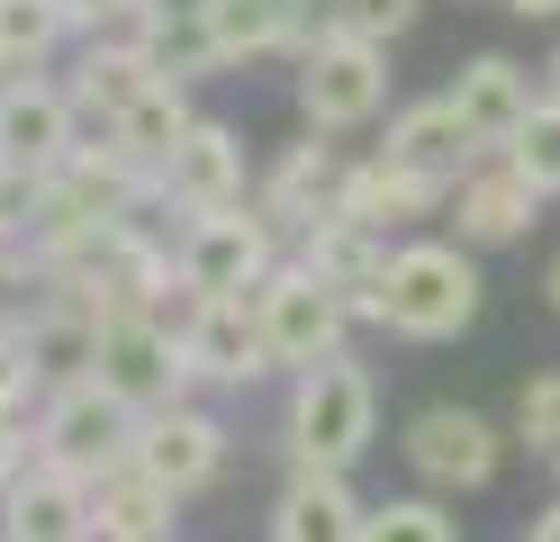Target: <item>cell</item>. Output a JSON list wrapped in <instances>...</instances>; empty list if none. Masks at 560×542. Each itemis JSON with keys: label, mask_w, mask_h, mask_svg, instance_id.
<instances>
[{"label": "cell", "mask_w": 560, "mask_h": 542, "mask_svg": "<svg viewBox=\"0 0 560 542\" xmlns=\"http://www.w3.org/2000/svg\"><path fill=\"white\" fill-rule=\"evenodd\" d=\"M154 191L182 208V217H226V208H254L244 199V136L226 118H190V136L172 145V163L154 172Z\"/></svg>", "instance_id": "cell-9"}, {"label": "cell", "mask_w": 560, "mask_h": 542, "mask_svg": "<svg viewBox=\"0 0 560 542\" xmlns=\"http://www.w3.org/2000/svg\"><path fill=\"white\" fill-rule=\"evenodd\" d=\"M389 335L407 344H452V335H470V316H479V263H470V244H443V235H416L389 253V272H380V308H371Z\"/></svg>", "instance_id": "cell-1"}, {"label": "cell", "mask_w": 560, "mask_h": 542, "mask_svg": "<svg viewBox=\"0 0 560 542\" xmlns=\"http://www.w3.org/2000/svg\"><path fill=\"white\" fill-rule=\"evenodd\" d=\"M73 145H82V108H73L63 82L27 72V82L0 91V163H10V172H55Z\"/></svg>", "instance_id": "cell-14"}, {"label": "cell", "mask_w": 560, "mask_h": 542, "mask_svg": "<svg viewBox=\"0 0 560 542\" xmlns=\"http://www.w3.org/2000/svg\"><path fill=\"white\" fill-rule=\"evenodd\" d=\"M271 542H362L353 488L326 480V470H299V480L280 488V506H271Z\"/></svg>", "instance_id": "cell-21"}, {"label": "cell", "mask_w": 560, "mask_h": 542, "mask_svg": "<svg viewBox=\"0 0 560 542\" xmlns=\"http://www.w3.org/2000/svg\"><path fill=\"white\" fill-rule=\"evenodd\" d=\"M380 108H389V46L307 36V55H299V118H307V136H362Z\"/></svg>", "instance_id": "cell-4"}, {"label": "cell", "mask_w": 560, "mask_h": 542, "mask_svg": "<svg viewBox=\"0 0 560 542\" xmlns=\"http://www.w3.org/2000/svg\"><path fill=\"white\" fill-rule=\"evenodd\" d=\"M63 46H73V19H63V0H0V72H10V82L46 72Z\"/></svg>", "instance_id": "cell-25"}, {"label": "cell", "mask_w": 560, "mask_h": 542, "mask_svg": "<svg viewBox=\"0 0 560 542\" xmlns=\"http://www.w3.org/2000/svg\"><path fill=\"white\" fill-rule=\"evenodd\" d=\"M172 272H182L190 299H254L280 272V227L262 208H226V217H182V244H172Z\"/></svg>", "instance_id": "cell-3"}, {"label": "cell", "mask_w": 560, "mask_h": 542, "mask_svg": "<svg viewBox=\"0 0 560 542\" xmlns=\"http://www.w3.org/2000/svg\"><path fill=\"white\" fill-rule=\"evenodd\" d=\"M534 82H542V100H560V46L542 55V72H534Z\"/></svg>", "instance_id": "cell-36"}, {"label": "cell", "mask_w": 560, "mask_h": 542, "mask_svg": "<svg viewBox=\"0 0 560 542\" xmlns=\"http://www.w3.org/2000/svg\"><path fill=\"white\" fill-rule=\"evenodd\" d=\"M254 325H262L271 371H317V361H335V353H343L353 299H343V289H326L307 263H280V272L254 289Z\"/></svg>", "instance_id": "cell-6"}, {"label": "cell", "mask_w": 560, "mask_h": 542, "mask_svg": "<svg viewBox=\"0 0 560 542\" xmlns=\"http://www.w3.org/2000/svg\"><path fill=\"white\" fill-rule=\"evenodd\" d=\"M362 542H462V524L443 506H425V497H398L380 516H362Z\"/></svg>", "instance_id": "cell-28"}, {"label": "cell", "mask_w": 560, "mask_h": 542, "mask_svg": "<svg viewBox=\"0 0 560 542\" xmlns=\"http://www.w3.org/2000/svg\"><path fill=\"white\" fill-rule=\"evenodd\" d=\"M425 0H307V27L317 36H362V46H389V36L416 27Z\"/></svg>", "instance_id": "cell-26"}, {"label": "cell", "mask_w": 560, "mask_h": 542, "mask_svg": "<svg viewBox=\"0 0 560 542\" xmlns=\"http://www.w3.org/2000/svg\"><path fill=\"white\" fill-rule=\"evenodd\" d=\"M19 480H27V434H19V425H0V497H10Z\"/></svg>", "instance_id": "cell-34"}, {"label": "cell", "mask_w": 560, "mask_h": 542, "mask_svg": "<svg viewBox=\"0 0 560 542\" xmlns=\"http://www.w3.org/2000/svg\"><path fill=\"white\" fill-rule=\"evenodd\" d=\"M19 353H27V371H37L46 397H55V389H82L91 361H100V308L46 280V299L27 308V325H19Z\"/></svg>", "instance_id": "cell-15"}, {"label": "cell", "mask_w": 560, "mask_h": 542, "mask_svg": "<svg viewBox=\"0 0 560 542\" xmlns=\"http://www.w3.org/2000/svg\"><path fill=\"white\" fill-rule=\"evenodd\" d=\"M0 91H10V72H0Z\"/></svg>", "instance_id": "cell-40"}, {"label": "cell", "mask_w": 560, "mask_h": 542, "mask_svg": "<svg viewBox=\"0 0 560 542\" xmlns=\"http://www.w3.org/2000/svg\"><path fill=\"white\" fill-rule=\"evenodd\" d=\"M190 118H199V108H190V91H182V82H154V91L136 100V108H127V118H118L109 136H100V145H118L127 163L163 172V163H172V145L190 136Z\"/></svg>", "instance_id": "cell-23"}, {"label": "cell", "mask_w": 560, "mask_h": 542, "mask_svg": "<svg viewBox=\"0 0 560 542\" xmlns=\"http://www.w3.org/2000/svg\"><path fill=\"white\" fill-rule=\"evenodd\" d=\"M443 100L462 108V127L479 136V154H506L515 127L542 108V82H534V64H515V55H470V64L443 82Z\"/></svg>", "instance_id": "cell-11"}, {"label": "cell", "mask_w": 560, "mask_h": 542, "mask_svg": "<svg viewBox=\"0 0 560 542\" xmlns=\"http://www.w3.org/2000/svg\"><path fill=\"white\" fill-rule=\"evenodd\" d=\"M380 163H398L407 181H425V191L452 199V181L479 163V136L462 127V108L434 91V100H407L398 118H389V136H380Z\"/></svg>", "instance_id": "cell-12"}, {"label": "cell", "mask_w": 560, "mask_h": 542, "mask_svg": "<svg viewBox=\"0 0 560 542\" xmlns=\"http://www.w3.org/2000/svg\"><path fill=\"white\" fill-rule=\"evenodd\" d=\"M154 82H163V72H154V55H145V36L118 19V27L82 36L73 82H63V91H73V108H82V136H109V127H118V118H127V108L145 100Z\"/></svg>", "instance_id": "cell-8"}, {"label": "cell", "mask_w": 560, "mask_h": 542, "mask_svg": "<svg viewBox=\"0 0 560 542\" xmlns=\"http://www.w3.org/2000/svg\"><path fill=\"white\" fill-rule=\"evenodd\" d=\"M524 542H560V506H551V516H542L534 533H524Z\"/></svg>", "instance_id": "cell-37"}, {"label": "cell", "mask_w": 560, "mask_h": 542, "mask_svg": "<svg viewBox=\"0 0 560 542\" xmlns=\"http://www.w3.org/2000/svg\"><path fill=\"white\" fill-rule=\"evenodd\" d=\"M389 235L380 227H362V217H317V227L299 235V263L317 272L326 289H343V299H353V316H371L380 308V272H389Z\"/></svg>", "instance_id": "cell-19"}, {"label": "cell", "mask_w": 560, "mask_h": 542, "mask_svg": "<svg viewBox=\"0 0 560 542\" xmlns=\"http://www.w3.org/2000/svg\"><path fill=\"white\" fill-rule=\"evenodd\" d=\"M443 208V191H425V181H407L398 163H380V154H362V163H343V191H335V217H362V227H407V217H434Z\"/></svg>", "instance_id": "cell-22"}, {"label": "cell", "mask_w": 560, "mask_h": 542, "mask_svg": "<svg viewBox=\"0 0 560 542\" xmlns=\"http://www.w3.org/2000/svg\"><path fill=\"white\" fill-rule=\"evenodd\" d=\"M498 452H506V434L488 425L479 407H452V397L407 425V461H416L425 488H488L498 480Z\"/></svg>", "instance_id": "cell-10"}, {"label": "cell", "mask_w": 560, "mask_h": 542, "mask_svg": "<svg viewBox=\"0 0 560 542\" xmlns=\"http://www.w3.org/2000/svg\"><path fill=\"white\" fill-rule=\"evenodd\" d=\"M380 434V380L362 371V361H317V371L290 380V461L299 470H326V480H343Z\"/></svg>", "instance_id": "cell-2"}, {"label": "cell", "mask_w": 560, "mask_h": 542, "mask_svg": "<svg viewBox=\"0 0 560 542\" xmlns=\"http://www.w3.org/2000/svg\"><path fill=\"white\" fill-rule=\"evenodd\" d=\"M182 19H208V0H127V27H182Z\"/></svg>", "instance_id": "cell-32"}, {"label": "cell", "mask_w": 560, "mask_h": 542, "mask_svg": "<svg viewBox=\"0 0 560 542\" xmlns=\"http://www.w3.org/2000/svg\"><path fill=\"white\" fill-rule=\"evenodd\" d=\"M515 434L534 452H560V371H542V380H524V407H515Z\"/></svg>", "instance_id": "cell-30"}, {"label": "cell", "mask_w": 560, "mask_h": 542, "mask_svg": "<svg viewBox=\"0 0 560 542\" xmlns=\"http://www.w3.org/2000/svg\"><path fill=\"white\" fill-rule=\"evenodd\" d=\"M542 289H551V316H560V253H551V272H542Z\"/></svg>", "instance_id": "cell-38"}, {"label": "cell", "mask_w": 560, "mask_h": 542, "mask_svg": "<svg viewBox=\"0 0 560 542\" xmlns=\"http://www.w3.org/2000/svg\"><path fill=\"white\" fill-rule=\"evenodd\" d=\"M506 163H515L524 181H534L542 199H560V100H542L534 118L515 127V145H506Z\"/></svg>", "instance_id": "cell-27"}, {"label": "cell", "mask_w": 560, "mask_h": 542, "mask_svg": "<svg viewBox=\"0 0 560 542\" xmlns=\"http://www.w3.org/2000/svg\"><path fill=\"white\" fill-rule=\"evenodd\" d=\"M136 407H118L100 380H82V389H55L46 397V416H37V461L46 470H63V480H82V488H100L109 470H127L136 461Z\"/></svg>", "instance_id": "cell-5"}, {"label": "cell", "mask_w": 560, "mask_h": 542, "mask_svg": "<svg viewBox=\"0 0 560 542\" xmlns=\"http://www.w3.org/2000/svg\"><path fill=\"white\" fill-rule=\"evenodd\" d=\"M37 397V371H27V353H19V335L0 325V425H19V407Z\"/></svg>", "instance_id": "cell-31"}, {"label": "cell", "mask_w": 560, "mask_h": 542, "mask_svg": "<svg viewBox=\"0 0 560 542\" xmlns=\"http://www.w3.org/2000/svg\"><path fill=\"white\" fill-rule=\"evenodd\" d=\"M0 533H10V542H91L100 533L91 524V488L37 461L10 497H0Z\"/></svg>", "instance_id": "cell-20"}, {"label": "cell", "mask_w": 560, "mask_h": 542, "mask_svg": "<svg viewBox=\"0 0 560 542\" xmlns=\"http://www.w3.org/2000/svg\"><path fill=\"white\" fill-rule=\"evenodd\" d=\"M136 470H145L163 497H199L226 470V425L208 407H163V416L136 425Z\"/></svg>", "instance_id": "cell-13"}, {"label": "cell", "mask_w": 560, "mask_h": 542, "mask_svg": "<svg viewBox=\"0 0 560 542\" xmlns=\"http://www.w3.org/2000/svg\"><path fill=\"white\" fill-rule=\"evenodd\" d=\"M27 289H46V272H37V253H27L19 235H0V325H10V335L27 325V308H37V299H27Z\"/></svg>", "instance_id": "cell-29"}, {"label": "cell", "mask_w": 560, "mask_h": 542, "mask_svg": "<svg viewBox=\"0 0 560 542\" xmlns=\"http://www.w3.org/2000/svg\"><path fill=\"white\" fill-rule=\"evenodd\" d=\"M91 524H100V542H163L172 533V497L127 461V470H109V480L91 488Z\"/></svg>", "instance_id": "cell-24"}, {"label": "cell", "mask_w": 560, "mask_h": 542, "mask_svg": "<svg viewBox=\"0 0 560 542\" xmlns=\"http://www.w3.org/2000/svg\"><path fill=\"white\" fill-rule=\"evenodd\" d=\"M262 10H299V19H307V0H262Z\"/></svg>", "instance_id": "cell-39"}, {"label": "cell", "mask_w": 560, "mask_h": 542, "mask_svg": "<svg viewBox=\"0 0 560 542\" xmlns=\"http://www.w3.org/2000/svg\"><path fill=\"white\" fill-rule=\"evenodd\" d=\"M63 19H73V36H100L127 19V0H63Z\"/></svg>", "instance_id": "cell-33"}, {"label": "cell", "mask_w": 560, "mask_h": 542, "mask_svg": "<svg viewBox=\"0 0 560 542\" xmlns=\"http://www.w3.org/2000/svg\"><path fill=\"white\" fill-rule=\"evenodd\" d=\"M443 208H452V227H462V244H515V235L542 217V191H534L506 154H479L462 181H452Z\"/></svg>", "instance_id": "cell-17"}, {"label": "cell", "mask_w": 560, "mask_h": 542, "mask_svg": "<svg viewBox=\"0 0 560 542\" xmlns=\"http://www.w3.org/2000/svg\"><path fill=\"white\" fill-rule=\"evenodd\" d=\"M91 380L109 389L118 407L163 416V407H182L190 361H182V335H172L163 316H100V361H91Z\"/></svg>", "instance_id": "cell-7"}, {"label": "cell", "mask_w": 560, "mask_h": 542, "mask_svg": "<svg viewBox=\"0 0 560 542\" xmlns=\"http://www.w3.org/2000/svg\"><path fill=\"white\" fill-rule=\"evenodd\" d=\"M498 10H515V19H560V0H498Z\"/></svg>", "instance_id": "cell-35"}, {"label": "cell", "mask_w": 560, "mask_h": 542, "mask_svg": "<svg viewBox=\"0 0 560 542\" xmlns=\"http://www.w3.org/2000/svg\"><path fill=\"white\" fill-rule=\"evenodd\" d=\"M182 335V361H190V380H262L271 371V353H262V325H254V299H190V316L172 325Z\"/></svg>", "instance_id": "cell-16"}, {"label": "cell", "mask_w": 560, "mask_h": 542, "mask_svg": "<svg viewBox=\"0 0 560 542\" xmlns=\"http://www.w3.org/2000/svg\"><path fill=\"white\" fill-rule=\"evenodd\" d=\"M335 191H343V154H335L326 136H299V145H280V163L262 172L254 208L271 217L280 235H307L317 217H335Z\"/></svg>", "instance_id": "cell-18"}]
</instances>
